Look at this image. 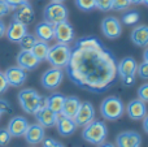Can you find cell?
I'll use <instances>...</instances> for the list:
<instances>
[{"label": "cell", "instance_id": "39", "mask_svg": "<svg viewBox=\"0 0 148 147\" xmlns=\"http://www.w3.org/2000/svg\"><path fill=\"white\" fill-rule=\"evenodd\" d=\"M8 5H9L10 9H16L18 5L23 4V3H27V0H4Z\"/></svg>", "mask_w": 148, "mask_h": 147}, {"label": "cell", "instance_id": "35", "mask_svg": "<svg viewBox=\"0 0 148 147\" xmlns=\"http://www.w3.org/2000/svg\"><path fill=\"white\" fill-rule=\"evenodd\" d=\"M10 111H12L10 109V104L5 99H0V119H1V116L4 113H9Z\"/></svg>", "mask_w": 148, "mask_h": 147}, {"label": "cell", "instance_id": "45", "mask_svg": "<svg viewBox=\"0 0 148 147\" xmlns=\"http://www.w3.org/2000/svg\"><path fill=\"white\" fill-rule=\"evenodd\" d=\"M131 4H143V0H130Z\"/></svg>", "mask_w": 148, "mask_h": 147}, {"label": "cell", "instance_id": "2", "mask_svg": "<svg viewBox=\"0 0 148 147\" xmlns=\"http://www.w3.org/2000/svg\"><path fill=\"white\" fill-rule=\"evenodd\" d=\"M108 135V128L104 121L100 120H94L86 126H83V132H82V137L86 142L91 143V145H100V143L105 142V138Z\"/></svg>", "mask_w": 148, "mask_h": 147}, {"label": "cell", "instance_id": "21", "mask_svg": "<svg viewBox=\"0 0 148 147\" xmlns=\"http://www.w3.org/2000/svg\"><path fill=\"white\" fill-rule=\"evenodd\" d=\"M136 68H138V63L135 61L134 57H131V56L123 57L117 65L118 76H120L121 78H125V77H127V76H135Z\"/></svg>", "mask_w": 148, "mask_h": 147}, {"label": "cell", "instance_id": "36", "mask_svg": "<svg viewBox=\"0 0 148 147\" xmlns=\"http://www.w3.org/2000/svg\"><path fill=\"white\" fill-rule=\"evenodd\" d=\"M8 87H9V85H8V82H7V78H5L4 73L0 72V95L4 94L5 91L8 90Z\"/></svg>", "mask_w": 148, "mask_h": 147}, {"label": "cell", "instance_id": "37", "mask_svg": "<svg viewBox=\"0 0 148 147\" xmlns=\"http://www.w3.org/2000/svg\"><path fill=\"white\" fill-rule=\"evenodd\" d=\"M43 147H64L60 142L52 139V138H44L43 139Z\"/></svg>", "mask_w": 148, "mask_h": 147}, {"label": "cell", "instance_id": "16", "mask_svg": "<svg viewBox=\"0 0 148 147\" xmlns=\"http://www.w3.org/2000/svg\"><path fill=\"white\" fill-rule=\"evenodd\" d=\"M126 112L131 120H143L147 115V106L139 98L133 99L129 102L127 107H126Z\"/></svg>", "mask_w": 148, "mask_h": 147}, {"label": "cell", "instance_id": "6", "mask_svg": "<svg viewBox=\"0 0 148 147\" xmlns=\"http://www.w3.org/2000/svg\"><path fill=\"white\" fill-rule=\"evenodd\" d=\"M68 14L69 12L62 3H49L44 8L43 12L44 21L52 23V25H56L62 21H68Z\"/></svg>", "mask_w": 148, "mask_h": 147}, {"label": "cell", "instance_id": "40", "mask_svg": "<svg viewBox=\"0 0 148 147\" xmlns=\"http://www.w3.org/2000/svg\"><path fill=\"white\" fill-rule=\"evenodd\" d=\"M122 80V82H123V85L125 86H133L134 83H135V76H127V77H125V78H121Z\"/></svg>", "mask_w": 148, "mask_h": 147}, {"label": "cell", "instance_id": "46", "mask_svg": "<svg viewBox=\"0 0 148 147\" xmlns=\"http://www.w3.org/2000/svg\"><path fill=\"white\" fill-rule=\"evenodd\" d=\"M52 3H64L65 0H51Z\"/></svg>", "mask_w": 148, "mask_h": 147}, {"label": "cell", "instance_id": "34", "mask_svg": "<svg viewBox=\"0 0 148 147\" xmlns=\"http://www.w3.org/2000/svg\"><path fill=\"white\" fill-rule=\"evenodd\" d=\"M138 96L140 100H143L144 103L148 102V83H144L138 89Z\"/></svg>", "mask_w": 148, "mask_h": 147}, {"label": "cell", "instance_id": "23", "mask_svg": "<svg viewBox=\"0 0 148 147\" xmlns=\"http://www.w3.org/2000/svg\"><path fill=\"white\" fill-rule=\"evenodd\" d=\"M81 103L82 102L77 96H68V98L65 96L64 106H62V109H61V115L69 117V119H74L79 107H81Z\"/></svg>", "mask_w": 148, "mask_h": 147}, {"label": "cell", "instance_id": "19", "mask_svg": "<svg viewBox=\"0 0 148 147\" xmlns=\"http://www.w3.org/2000/svg\"><path fill=\"white\" fill-rule=\"evenodd\" d=\"M25 34H27V26L22 25L17 21H12L5 31V36L8 38V41L13 42V43H18Z\"/></svg>", "mask_w": 148, "mask_h": 147}, {"label": "cell", "instance_id": "9", "mask_svg": "<svg viewBox=\"0 0 148 147\" xmlns=\"http://www.w3.org/2000/svg\"><path fill=\"white\" fill-rule=\"evenodd\" d=\"M74 122L77 126H86L87 124H90L91 121L95 120V108L90 102H83L81 103L78 112H77L75 117H74Z\"/></svg>", "mask_w": 148, "mask_h": 147}, {"label": "cell", "instance_id": "5", "mask_svg": "<svg viewBox=\"0 0 148 147\" xmlns=\"http://www.w3.org/2000/svg\"><path fill=\"white\" fill-rule=\"evenodd\" d=\"M70 54H72V48L66 44H60L56 43L55 46L49 47L48 55H47V61L52 65L53 68H59L62 69L68 65L70 59Z\"/></svg>", "mask_w": 148, "mask_h": 147}, {"label": "cell", "instance_id": "27", "mask_svg": "<svg viewBox=\"0 0 148 147\" xmlns=\"http://www.w3.org/2000/svg\"><path fill=\"white\" fill-rule=\"evenodd\" d=\"M36 36L33 35V34H25V35L21 38V41L18 42V44L21 46V49H26V51H30L34 47V44L36 43Z\"/></svg>", "mask_w": 148, "mask_h": 147}, {"label": "cell", "instance_id": "10", "mask_svg": "<svg viewBox=\"0 0 148 147\" xmlns=\"http://www.w3.org/2000/svg\"><path fill=\"white\" fill-rule=\"evenodd\" d=\"M101 31L109 39L120 38L121 33H122V26H121L120 20L117 17H113V16L105 17L101 21Z\"/></svg>", "mask_w": 148, "mask_h": 147}, {"label": "cell", "instance_id": "29", "mask_svg": "<svg viewBox=\"0 0 148 147\" xmlns=\"http://www.w3.org/2000/svg\"><path fill=\"white\" fill-rule=\"evenodd\" d=\"M74 3L83 12H90L95 8V0H74Z\"/></svg>", "mask_w": 148, "mask_h": 147}, {"label": "cell", "instance_id": "42", "mask_svg": "<svg viewBox=\"0 0 148 147\" xmlns=\"http://www.w3.org/2000/svg\"><path fill=\"white\" fill-rule=\"evenodd\" d=\"M143 129L148 134V115H146V117L143 119Z\"/></svg>", "mask_w": 148, "mask_h": 147}, {"label": "cell", "instance_id": "31", "mask_svg": "<svg viewBox=\"0 0 148 147\" xmlns=\"http://www.w3.org/2000/svg\"><path fill=\"white\" fill-rule=\"evenodd\" d=\"M113 0H95V8L101 12H109L112 9Z\"/></svg>", "mask_w": 148, "mask_h": 147}, {"label": "cell", "instance_id": "38", "mask_svg": "<svg viewBox=\"0 0 148 147\" xmlns=\"http://www.w3.org/2000/svg\"><path fill=\"white\" fill-rule=\"evenodd\" d=\"M10 12V8L4 0H0V17H4Z\"/></svg>", "mask_w": 148, "mask_h": 147}, {"label": "cell", "instance_id": "14", "mask_svg": "<svg viewBox=\"0 0 148 147\" xmlns=\"http://www.w3.org/2000/svg\"><path fill=\"white\" fill-rule=\"evenodd\" d=\"M13 10H14V13H13V21H17V22L26 25V26L34 21V9L29 3H23V4L18 5Z\"/></svg>", "mask_w": 148, "mask_h": 147}, {"label": "cell", "instance_id": "7", "mask_svg": "<svg viewBox=\"0 0 148 147\" xmlns=\"http://www.w3.org/2000/svg\"><path fill=\"white\" fill-rule=\"evenodd\" d=\"M53 39L60 44H70L74 41V29L68 21L53 25Z\"/></svg>", "mask_w": 148, "mask_h": 147}, {"label": "cell", "instance_id": "26", "mask_svg": "<svg viewBox=\"0 0 148 147\" xmlns=\"http://www.w3.org/2000/svg\"><path fill=\"white\" fill-rule=\"evenodd\" d=\"M33 52V55L39 60V61H44L47 59V55L49 51V46L47 44V42L36 41V43L34 44V47L30 49Z\"/></svg>", "mask_w": 148, "mask_h": 147}, {"label": "cell", "instance_id": "8", "mask_svg": "<svg viewBox=\"0 0 148 147\" xmlns=\"http://www.w3.org/2000/svg\"><path fill=\"white\" fill-rule=\"evenodd\" d=\"M62 80H64V72H62V69L52 67L51 69H47L43 73V76L40 78V83L47 90H55V89H57L61 85Z\"/></svg>", "mask_w": 148, "mask_h": 147}, {"label": "cell", "instance_id": "22", "mask_svg": "<svg viewBox=\"0 0 148 147\" xmlns=\"http://www.w3.org/2000/svg\"><path fill=\"white\" fill-rule=\"evenodd\" d=\"M131 42L138 47H148V26L139 25L131 31Z\"/></svg>", "mask_w": 148, "mask_h": 147}, {"label": "cell", "instance_id": "25", "mask_svg": "<svg viewBox=\"0 0 148 147\" xmlns=\"http://www.w3.org/2000/svg\"><path fill=\"white\" fill-rule=\"evenodd\" d=\"M64 100H65V96L60 93H53L52 95H49L48 98L44 99V103L46 106L48 107L51 111H53L56 115L61 113V109L62 106H64Z\"/></svg>", "mask_w": 148, "mask_h": 147}, {"label": "cell", "instance_id": "47", "mask_svg": "<svg viewBox=\"0 0 148 147\" xmlns=\"http://www.w3.org/2000/svg\"><path fill=\"white\" fill-rule=\"evenodd\" d=\"M143 4H146V5H148V0H143Z\"/></svg>", "mask_w": 148, "mask_h": 147}, {"label": "cell", "instance_id": "15", "mask_svg": "<svg viewBox=\"0 0 148 147\" xmlns=\"http://www.w3.org/2000/svg\"><path fill=\"white\" fill-rule=\"evenodd\" d=\"M39 64H40V61L34 56L31 51L21 49V52L17 55V65L20 68H22L23 70H26V72L36 69Z\"/></svg>", "mask_w": 148, "mask_h": 147}, {"label": "cell", "instance_id": "11", "mask_svg": "<svg viewBox=\"0 0 148 147\" xmlns=\"http://www.w3.org/2000/svg\"><path fill=\"white\" fill-rule=\"evenodd\" d=\"M4 76L7 78V82L9 86L13 87H20L27 80V74H26V70H23L22 68H20L18 65L16 67H9L7 70L4 72Z\"/></svg>", "mask_w": 148, "mask_h": 147}, {"label": "cell", "instance_id": "28", "mask_svg": "<svg viewBox=\"0 0 148 147\" xmlns=\"http://www.w3.org/2000/svg\"><path fill=\"white\" fill-rule=\"evenodd\" d=\"M139 18H140L139 12H136V10H130V12L125 13V14L122 16V22L125 23V25H135L139 21Z\"/></svg>", "mask_w": 148, "mask_h": 147}, {"label": "cell", "instance_id": "4", "mask_svg": "<svg viewBox=\"0 0 148 147\" xmlns=\"http://www.w3.org/2000/svg\"><path fill=\"white\" fill-rule=\"evenodd\" d=\"M100 113L105 120L116 121L125 113V107L120 98L117 96H107L100 104Z\"/></svg>", "mask_w": 148, "mask_h": 147}, {"label": "cell", "instance_id": "44", "mask_svg": "<svg viewBox=\"0 0 148 147\" xmlns=\"http://www.w3.org/2000/svg\"><path fill=\"white\" fill-rule=\"evenodd\" d=\"M143 59H144V61L148 63V47L146 48V51H144V54H143Z\"/></svg>", "mask_w": 148, "mask_h": 147}, {"label": "cell", "instance_id": "17", "mask_svg": "<svg viewBox=\"0 0 148 147\" xmlns=\"http://www.w3.org/2000/svg\"><path fill=\"white\" fill-rule=\"evenodd\" d=\"M55 126L57 128L59 134L62 135V137H69V135L74 134L77 128H78L73 119H69V117L64 116V115H61V113L57 115V121H56Z\"/></svg>", "mask_w": 148, "mask_h": 147}, {"label": "cell", "instance_id": "3", "mask_svg": "<svg viewBox=\"0 0 148 147\" xmlns=\"http://www.w3.org/2000/svg\"><path fill=\"white\" fill-rule=\"evenodd\" d=\"M18 102L27 115H35L43 106L44 99L34 89H22L18 93Z\"/></svg>", "mask_w": 148, "mask_h": 147}, {"label": "cell", "instance_id": "30", "mask_svg": "<svg viewBox=\"0 0 148 147\" xmlns=\"http://www.w3.org/2000/svg\"><path fill=\"white\" fill-rule=\"evenodd\" d=\"M130 0H113L112 3V9L121 12V10H126L130 7Z\"/></svg>", "mask_w": 148, "mask_h": 147}, {"label": "cell", "instance_id": "33", "mask_svg": "<svg viewBox=\"0 0 148 147\" xmlns=\"http://www.w3.org/2000/svg\"><path fill=\"white\" fill-rule=\"evenodd\" d=\"M135 74H138L142 80H148V63L147 61H143L140 65H138Z\"/></svg>", "mask_w": 148, "mask_h": 147}, {"label": "cell", "instance_id": "18", "mask_svg": "<svg viewBox=\"0 0 148 147\" xmlns=\"http://www.w3.org/2000/svg\"><path fill=\"white\" fill-rule=\"evenodd\" d=\"M29 121L22 116H14L8 122V132L10 133L12 137H22L25 132L27 130Z\"/></svg>", "mask_w": 148, "mask_h": 147}, {"label": "cell", "instance_id": "32", "mask_svg": "<svg viewBox=\"0 0 148 147\" xmlns=\"http://www.w3.org/2000/svg\"><path fill=\"white\" fill-rule=\"evenodd\" d=\"M12 139V135L7 128H0V146H7Z\"/></svg>", "mask_w": 148, "mask_h": 147}, {"label": "cell", "instance_id": "24", "mask_svg": "<svg viewBox=\"0 0 148 147\" xmlns=\"http://www.w3.org/2000/svg\"><path fill=\"white\" fill-rule=\"evenodd\" d=\"M35 36L39 41L48 43L49 41L53 39V25L47 22V21L38 23L35 27Z\"/></svg>", "mask_w": 148, "mask_h": 147}, {"label": "cell", "instance_id": "43", "mask_svg": "<svg viewBox=\"0 0 148 147\" xmlns=\"http://www.w3.org/2000/svg\"><path fill=\"white\" fill-rule=\"evenodd\" d=\"M97 147H116V146L109 142H103V143H100V145H97Z\"/></svg>", "mask_w": 148, "mask_h": 147}, {"label": "cell", "instance_id": "20", "mask_svg": "<svg viewBox=\"0 0 148 147\" xmlns=\"http://www.w3.org/2000/svg\"><path fill=\"white\" fill-rule=\"evenodd\" d=\"M44 135H46L44 134V128L36 122V124L29 125L23 137H25L26 142L30 143V145H38V143L43 142Z\"/></svg>", "mask_w": 148, "mask_h": 147}, {"label": "cell", "instance_id": "41", "mask_svg": "<svg viewBox=\"0 0 148 147\" xmlns=\"http://www.w3.org/2000/svg\"><path fill=\"white\" fill-rule=\"evenodd\" d=\"M5 31H7V26H5V23L3 22L1 20H0V38H3V36L5 35Z\"/></svg>", "mask_w": 148, "mask_h": 147}, {"label": "cell", "instance_id": "12", "mask_svg": "<svg viewBox=\"0 0 148 147\" xmlns=\"http://www.w3.org/2000/svg\"><path fill=\"white\" fill-rule=\"evenodd\" d=\"M142 137L139 133L130 130V132H122L116 138V146L117 147H140Z\"/></svg>", "mask_w": 148, "mask_h": 147}, {"label": "cell", "instance_id": "13", "mask_svg": "<svg viewBox=\"0 0 148 147\" xmlns=\"http://www.w3.org/2000/svg\"><path fill=\"white\" fill-rule=\"evenodd\" d=\"M34 116H35L38 124L42 125L43 128H53L55 125H56L57 115L53 111H51V109L46 106L44 102H43V106L39 108V111L36 112Z\"/></svg>", "mask_w": 148, "mask_h": 147}, {"label": "cell", "instance_id": "1", "mask_svg": "<svg viewBox=\"0 0 148 147\" xmlns=\"http://www.w3.org/2000/svg\"><path fill=\"white\" fill-rule=\"evenodd\" d=\"M118 61L112 51L94 36L81 38L72 48L68 78L79 89L94 94L108 91L118 81Z\"/></svg>", "mask_w": 148, "mask_h": 147}]
</instances>
